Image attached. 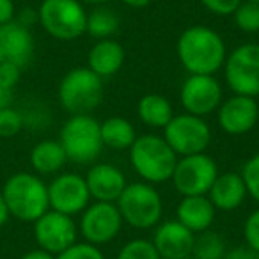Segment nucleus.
<instances>
[{
	"mask_svg": "<svg viewBox=\"0 0 259 259\" xmlns=\"http://www.w3.org/2000/svg\"><path fill=\"white\" fill-rule=\"evenodd\" d=\"M176 55L188 75H215L227 57L224 37L206 25H192L180 34Z\"/></svg>",
	"mask_w": 259,
	"mask_h": 259,
	"instance_id": "nucleus-1",
	"label": "nucleus"
},
{
	"mask_svg": "<svg viewBox=\"0 0 259 259\" xmlns=\"http://www.w3.org/2000/svg\"><path fill=\"white\" fill-rule=\"evenodd\" d=\"M2 197L9 209V215L20 222L34 224L50 209L48 185L36 172L20 170L6 180Z\"/></svg>",
	"mask_w": 259,
	"mask_h": 259,
	"instance_id": "nucleus-2",
	"label": "nucleus"
},
{
	"mask_svg": "<svg viewBox=\"0 0 259 259\" xmlns=\"http://www.w3.org/2000/svg\"><path fill=\"white\" fill-rule=\"evenodd\" d=\"M130 151V163L142 181L160 185L170 181L178 155L170 149L165 139L155 134H146L135 139Z\"/></svg>",
	"mask_w": 259,
	"mask_h": 259,
	"instance_id": "nucleus-3",
	"label": "nucleus"
},
{
	"mask_svg": "<svg viewBox=\"0 0 259 259\" xmlns=\"http://www.w3.org/2000/svg\"><path fill=\"white\" fill-rule=\"evenodd\" d=\"M105 96L103 78L91 71L87 66L73 68L61 78L57 98L68 114H93L101 105Z\"/></svg>",
	"mask_w": 259,
	"mask_h": 259,
	"instance_id": "nucleus-4",
	"label": "nucleus"
},
{
	"mask_svg": "<svg viewBox=\"0 0 259 259\" xmlns=\"http://www.w3.org/2000/svg\"><path fill=\"white\" fill-rule=\"evenodd\" d=\"M122 222L139 231H148L162 222L163 199L155 185L146 181L128 183L115 201Z\"/></svg>",
	"mask_w": 259,
	"mask_h": 259,
	"instance_id": "nucleus-5",
	"label": "nucleus"
},
{
	"mask_svg": "<svg viewBox=\"0 0 259 259\" xmlns=\"http://www.w3.org/2000/svg\"><path fill=\"white\" fill-rule=\"evenodd\" d=\"M59 142L68 156V162L78 165L94 163L105 148L100 122L91 114L69 115L61 128Z\"/></svg>",
	"mask_w": 259,
	"mask_h": 259,
	"instance_id": "nucleus-6",
	"label": "nucleus"
},
{
	"mask_svg": "<svg viewBox=\"0 0 259 259\" xmlns=\"http://www.w3.org/2000/svg\"><path fill=\"white\" fill-rule=\"evenodd\" d=\"M37 23L57 41H75L85 34L87 11L80 0H41Z\"/></svg>",
	"mask_w": 259,
	"mask_h": 259,
	"instance_id": "nucleus-7",
	"label": "nucleus"
},
{
	"mask_svg": "<svg viewBox=\"0 0 259 259\" xmlns=\"http://www.w3.org/2000/svg\"><path fill=\"white\" fill-rule=\"evenodd\" d=\"M233 94L259 98V43H241L229 52L222 66Z\"/></svg>",
	"mask_w": 259,
	"mask_h": 259,
	"instance_id": "nucleus-8",
	"label": "nucleus"
},
{
	"mask_svg": "<svg viewBox=\"0 0 259 259\" xmlns=\"http://www.w3.org/2000/svg\"><path fill=\"white\" fill-rule=\"evenodd\" d=\"M162 137L180 158V156L206 153L211 144V128L204 117L183 112V114H174L169 124L163 128Z\"/></svg>",
	"mask_w": 259,
	"mask_h": 259,
	"instance_id": "nucleus-9",
	"label": "nucleus"
},
{
	"mask_svg": "<svg viewBox=\"0 0 259 259\" xmlns=\"http://www.w3.org/2000/svg\"><path fill=\"white\" fill-rule=\"evenodd\" d=\"M219 174V165L215 160L206 153H197L178 158L170 181L181 197L208 195Z\"/></svg>",
	"mask_w": 259,
	"mask_h": 259,
	"instance_id": "nucleus-10",
	"label": "nucleus"
},
{
	"mask_svg": "<svg viewBox=\"0 0 259 259\" xmlns=\"http://www.w3.org/2000/svg\"><path fill=\"white\" fill-rule=\"evenodd\" d=\"M122 226V217L115 202L94 201L80 213L78 233L87 243L96 247L107 245L119 236Z\"/></svg>",
	"mask_w": 259,
	"mask_h": 259,
	"instance_id": "nucleus-11",
	"label": "nucleus"
},
{
	"mask_svg": "<svg viewBox=\"0 0 259 259\" xmlns=\"http://www.w3.org/2000/svg\"><path fill=\"white\" fill-rule=\"evenodd\" d=\"M224 91L215 75H188L180 89L181 107L187 114L206 117L219 110Z\"/></svg>",
	"mask_w": 259,
	"mask_h": 259,
	"instance_id": "nucleus-12",
	"label": "nucleus"
},
{
	"mask_svg": "<svg viewBox=\"0 0 259 259\" xmlns=\"http://www.w3.org/2000/svg\"><path fill=\"white\" fill-rule=\"evenodd\" d=\"M32 233L37 247L57 255L68 247H71L73 243H76L78 226L73 220V217L48 209L34 222Z\"/></svg>",
	"mask_w": 259,
	"mask_h": 259,
	"instance_id": "nucleus-13",
	"label": "nucleus"
},
{
	"mask_svg": "<svg viewBox=\"0 0 259 259\" xmlns=\"http://www.w3.org/2000/svg\"><path fill=\"white\" fill-rule=\"evenodd\" d=\"M48 202L50 209L64 215H80L91 204V194L85 178L76 172L55 174L48 183Z\"/></svg>",
	"mask_w": 259,
	"mask_h": 259,
	"instance_id": "nucleus-14",
	"label": "nucleus"
},
{
	"mask_svg": "<svg viewBox=\"0 0 259 259\" xmlns=\"http://www.w3.org/2000/svg\"><path fill=\"white\" fill-rule=\"evenodd\" d=\"M219 126L224 134L241 137L255 128L259 121V103L257 98L233 94L227 100H222L217 110Z\"/></svg>",
	"mask_w": 259,
	"mask_h": 259,
	"instance_id": "nucleus-15",
	"label": "nucleus"
},
{
	"mask_svg": "<svg viewBox=\"0 0 259 259\" xmlns=\"http://www.w3.org/2000/svg\"><path fill=\"white\" fill-rule=\"evenodd\" d=\"M36 39L30 27L13 20L0 25V64H15L25 68L34 57Z\"/></svg>",
	"mask_w": 259,
	"mask_h": 259,
	"instance_id": "nucleus-16",
	"label": "nucleus"
},
{
	"mask_svg": "<svg viewBox=\"0 0 259 259\" xmlns=\"http://www.w3.org/2000/svg\"><path fill=\"white\" fill-rule=\"evenodd\" d=\"M151 241L162 259H185L192 257L195 234L174 219L160 222Z\"/></svg>",
	"mask_w": 259,
	"mask_h": 259,
	"instance_id": "nucleus-17",
	"label": "nucleus"
},
{
	"mask_svg": "<svg viewBox=\"0 0 259 259\" xmlns=\"http://www.w3.org/2000/svg\"><path fill=\"white\" fill-rule=\"evenodd\" d=\"M83 178L91 199L101 202H115L128 185L124 172L112 163H94Z\"/></svg>",
	"mask_w": 259,
	"mask_h": 259,
	"instance_id": "nucleus-18",
	"label": "nucleus"
},
{
	"mask_svg": "<svg viewBox=\"0 0 259 259\" xmlns=\"http://www.w3.org/2000/svg\"><path fill=\"white\" fill-rule=\"evenodd\" d=\"M217 217V208L208 195H187L181 197L176 208V220L183 224L194 234L211 229Z\"/></svg>",
	"mask_w": 259,
	"mask_h": 259,
	"instance_id": "nucleus-19",
	"label": "nucleus"
},
{
	"mask_svg": "<svg viewBox=\"0 0 259 259\" xmlns=\"http://www.w3.org/2000/svg\"><path fill=\"white\" fill-rule=\"evenodd\" d=\"M248 197L243 178L238 172H222L213 181L208 199L219 211H234Z\"/></svg>",
	"mask_w": 259,
	"mask_h": 259,
	"instance_id": "nucleus-20",
	"label": "nucleus"
},
{
	"mask_svg": "<svg viewBox=\"0 0 259 259\" xmlns=\"http://www.w3.org/2000/svg\"><path fill=\"white\" fill-rule=\"evenodd\" d=\"M124 48L115 39H98L87 54V68L101 78H110L124 64Z\"/></svg>",
	"mask_w": 259,
	"mask_h": 259,
	"instance_id": "nucleus-21",
	"label": "nucleus"
},
{
	"mask_svg": "<svg viewBox=\"0 0 259 259\" xmlns=\"http://www.w3.org/2000/svg\"><path fill=\"white\" fill-rule=\"evenodd\" d=\"M29 162L37 176H54L61 172L62 167L68 163V156L59 139H45L30 149Z\"/></svg>",
	"mask_w": 259,
	"mask_h": 259,
	"instance_id": "nucleus-22",
	"label": "nucleus"
},
{
	"mask_svg": "<svg viewBox=\"0 0 259 259\" xmlns=\"http://www.w3.org/2000/svg\"><path fill=\"white\" fill-rule=\"evenodd\" d=\"M137 115L148 128H165L174 117V108L169 98L162 94H144L137 103Z\"/></svg>",
	"mask_w": 259,
	"mask_h": 259,
	"instance_id": "nucleus-23",
	"label": "nucleus"
},
{
	"mask_svg": "<svg viewBox=\"0 0 259 259\" xmlns=\"http://www.w3.org/2000/svg\"><path fill=\"white\" fill-rule=\"evenodd\" d=\"M101 130V141H103L105 148L115 149V151H126L132 148V144L135 142V139L139 137L135 132V126L124 117H114L105 119L103 122H100Z\"/></svg>",
	"mask_w": 259,
	"mask_h": 259,
	"instance_id": "nucleus-24",
	"label": "nucleus"
},
{
	"mask_svg": "<svg viewBox=\"0 0 259 259\" xmlns=\"http://www.w3.org/2000/svg\"><path fill=\"white\" fill-rule=\"evenodd\" d=\"M121 18L108 6H94L91 11H87L85 34H89L94 39H112L119 32Z\"/></svg>",
	"mask_w": 259,
	"mask_h": 259,
	"instance_id": "nucleus-25",
	"label": "nucleus"
},
{
	"mask_svg": "<svg viewBox=\"0 0 259 259\" xmlns=\"http://www.w3.org/2000/svg\"><path fill=\"white\" fill-rule=\"evenodd\" d=\"M227 248L222 234L208 229L195 234L192 259H224Z\"/></svg>",
	"mask_w": 259,
	"mask_h": 259,
	"instance_id": "nucleus-26",
	"label": "nucleus"
},
{
	"mask_svg": "<svg viewBox=\"0 0 259 259\" xmlns=\"http://www.w3.org/2000/svg\"><path fill=\"white\" fill-rule=\"evenodd\" d=\"M234 18V25L245 34L259 32V4L250 0H241L236 11L231 15Z\"/></svg>",
	"mask_w": 259,
	"mask_h": 259,
	"instance_id": "nucleus-27",
	"label": "nucleus"
},
{
	"mask_svg": "<svg viewBox=\"0 0 259 259\" xmlns=\"http://www.w3.org/2000/svg\"><path fill=\"white\" fill-rule=\"evenodd\" d=\"M115 259H162L156 252L153 241L146 238H134V240L126 241L117 252Z\"/></svg>",
	"mask_w": 259,
	"mask_h": 259,
	"instance_id": "nucleus-28",
	"label": "nucleus"
},
{
	"mask_svg": "<svg viewBox=\"0 0 259 259\" xmlns=\"http://www.w3.org/2000/svg\"><path fill=\"white\" fill-rule=\"evenodd\" d=\"M25 128V115L22 110L11 107L0 110V137L13 139Z\"/></svg>",
	"mask_w": 259,
	"mask_h": 259,
	"instance_id": "nucleus-29",
	"label": "nucleus"
},
{
	"mask_svg": "<svg viewBox=\"0 0 259 259\" xmlns=\"http://www.w3.org/2000/svg\"><path fill=\"white\" fill-rule=\"evenodd\" d=\"M241 178L247 187V194L259 204V153L252 155L241 167Z\"/></svg>",
	"mask_w": 259,
	"mask_h": 259,
	"instance_id": "nucleus-30",
	"label": "nucleus"
},
{
	"mask_svg": "<svg viewBox=\"0 0 259 259\" xmlns=\"http://www.w3.org/2000/svg\"><path fill=\"white\" fill-rule=\"evenodd\" d=\"M55 259H105V255L96 245L87 243V241H76L55 255Z\"/></svg>",
	"mask_w": 259,
	"mask_h": 259,
	"instance_id": "nucleus-31",
	"label": "nucleus"
},
{
	"mask_svg": "<svg viewBox=\"0 0 259 259\" xmlns=\"http://www.w3.org/2000/svg\"><path fill=\"white\" fill-rule=\"evenodd\" d=\"M243 240L245 245L259 252V208L254 209L247 217L243 224Z\"/></svg>",
	"mask_w": 259,
	"mask_h": 259,
	"instance_id": "nucleus-32",
	"label": "nucleus"
},
{
	"mask_svg": "<svg viewBox=\"0 0 259 259\" xmlns=\"http://www.w3.org/2000/svg\"><path fill=\"white\" fill-rule=\"evenodd\" d=\"M199 2L206 11L217 16H231L241 4V0H199Z\"/></svg>",
	"mask_w": 259,
	"mask_h": 259,
	"instance_id": "nucleus-33",
	"label": "nucleus"
},
{
	"mask_svg": "<svg viewBox=\"0 0 259 259\" xmlns=\"http://www.w3.org/2000/svg\"><path fill=\"white\" fill-rule=\"evenodd\" d=\"M224 259H259V252L248 245H241V247H234L233 250H227Z\"/></svg>",
	"mask_w": 259,
	"mask_h": 259,
	"instance_id": "nucleus-34",
	"label": "nucleus"
},
{
	"mask_svg": "<svg viewBox=\"0 0 259 259\" xmlns=\"http://www.w3.org/2000/svg\"><path fill=\"white\" fill-rule=\"evenodd\" d=\"M16 18L15 0H0V25L13 22Z\"/></svg>",
	"mask_w": 259,
	"mask_h": 259,
	"instance_id": "nucleus-35",
	"label": "nucleus"
},
{
	"mask_svg": "<svg viewBox=\"0 0 259 259\" xmlns=\"http://www.w3.org/2000/svg\"><path fill=\"white\" fill-rule=\"evenodd\" d=\"M15 89L16 87L9 85V83H6L4 80L0 78V110L13 105V100H15Z\"/></svg>",
	"mask_w": 259,
	"mask_h": 259,
	"instance_id": "nucleus-36",
	"label": "nucleus"
},
{
	"mask_svg": "<svg viewBox=\"0 0 259 259\" xmlns=\"http://www.w3.org/2000/svg\"><path fill=\"white\" fill-rule=\"evenodd\" d=\"M20 259H55V255L37 247V248H32V250L25 252Z\"/></svg>",
	"mask_w": 259,
	"mask_h": 259,
	"instance_id": "nucleus-37",
	"label": "nucleus"
},
{
	"mask_svg": "<svg viewBox=\"0 0 259 259\" xmlns=\"http://www.w3.org/2000/svg\"><path fill=\"white\" fill-rule=\"evenodd\" d=\"M9 219H11L9 209H8V206H6V201H4V197H2V194H0V229L8 224Z\"/></svg>",
	"mask_w": 259,
	"mask_h": 259,
	"instance_id": "nucleus-38",
	"label": "nucleus"
},
{
	"mask_svg": "<svg viewBox=\"0 0 259 259\" xmlns=\"http://www.w3.org/2000/svg\"><path fill=\"white\" fill-rule=\"evenodd\" d=\"M121 2L124 6H128V8H132V9H144V8H148V6L151 4L153 0H121Z\"/></svg>",
	"mask_w": 259,
	"mask_h": 259,
	"instance_id": "nucleus-39",
	"label": "nucleus"
},
{
	"mask_svg": "<svg viewBox=\"0 0 259 259\" xmlns=\"http://www.w3.org/2000/svg\"><path fill=\"white\" fill-rule=\"evenodd\" d=\"M82 4H89V6H108L110 2H114V0H80Z\"/></svg>",
	"mask_w": 259,
	"mask_h": 259,
	"instance_id": "nucleus-40",
	"label": "nucleus"
},
{
	"mask_svg": "<svg viewBox=\"0 0 259 259\" xmlns=\"http://www.w3.org/2000/svg\"><path fill=\"white\" fill-rule=\"evenodd\" d=\"M250 2H257V4H259V0H250Z\"/></svg>",
	"mask_w": 259,
	"mask_h": 259,
	"instance_id": "nucleus-41",
	"label": "nucleus"
},
{
	"mask_svg": "<svg viewBox=\"0 0 259 259\" xmlns=\"http://www.w3.org/2000/svg\"><path fill=\"white\" fill-rule=\"evenodd\" d=\"M185 259H192V257H185Z\"/></svg>",
	"mask_w": 259,
	"mask_h": 259,
	"instance_id": "nucleus-42",
	"label": "nucleus"
}]
</instances>
